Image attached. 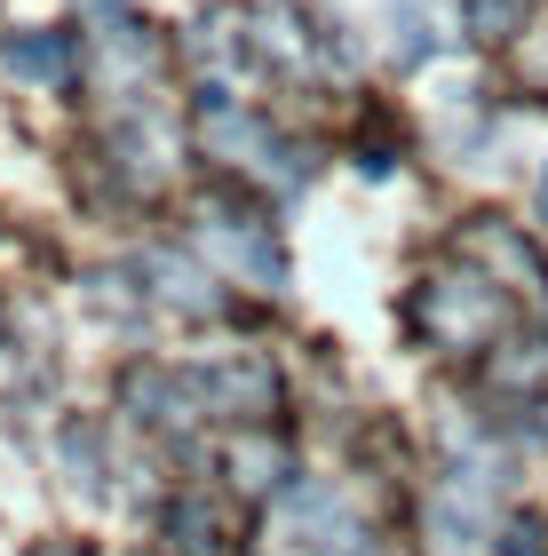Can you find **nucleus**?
I'll list each match as a JSON object with an SVG mask.
<instances>
[{
  "mask_svg": "<svg viewBox=\"0 0 548 556\" xmlns=\"http://www.w3.org/2000/svg\"><path fill=\"white\" fill-rule=\"evenodd\" d=\"M9 64L33 72V80H56V72H64V40H56V33H48V40L24 33V40H9Z\"/></svg>",
  "mask_w": 548,
  "mask_h": 556,
  "instance_id": "nucleus-1",
  "label": "nucleus"
},
{
  "mask_svg": "<svg viewBox=\"0 0 548 556\" xmlns=\"http://www.w3.org/2000/svg\"><path fill=\"white\" fill-rule=\"evenodd\" d=\"M540 207H548V167H540Z\"/></svg>",
  "mask_w": 548,
  "mask_h": 556,
  "instance_id": "nucleus-2",
  "label": "nucleus"
}]
</instances>
